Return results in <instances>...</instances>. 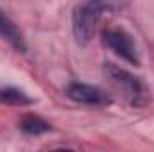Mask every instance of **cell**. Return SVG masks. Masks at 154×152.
<instances>
[{"label":"cell","instance_id":"1","mask_svg":"<svg viewBox=\"0 0 154 152\" xmlns=\"http://www.w3.org/2000/svg\"><path fill=\"white\" fill-rule=\"evenodd\" d=\"M127 5V0H84L74 9L72 27L75 41L81 45L90 43L97 32V25L102 16L122 11Z\"/></svg>","mask_w":154,"mask_h":152},{"label":"cell","instance_id":"2","mask_svg":"<svg viewBox=\"0 0 154 152\" xmlns=\"http://www.w3.org/2000/svg\"><path fill=\"white\" fill-rule=\"evenodd\" d=\"M102 39H104V45L113 50L116 56H120L124 61L134 65V66H140V57H138V48H136V43L133 36L122 29V27H108L104 32H102Z\"/></svg>","mask_w":154,"mask_h":152},{"label":"cell","instance_id":"3","mask_svg":"<svg viewBox=\"0 0 154 152\" xmlns=\"http://www.w3.org/2000/svg\"><path fill=\"white\" fill-rule=\"evenodd\" d=\"M106 75L109 77V81L115 84L116 88L133 102V104H140L142 97L145 95V88L142 84V81L133 74H129L127 70L115 66V65H106L104 66Z\"/></svg>","mask_w":154,"mask_h":152},{"label":"cell","instance_id":"4","mask_svg":"<svg viewBox=\"0 0 154 152\" xmlns=\"http://www.w3.org/2000/svg\"><path fill=\"white\" fill-rule=\"evenodd\" d=\"M66 95L70 100L84 104V106H108L111 104L109 95L91 84H84V82H70L66 86Z\"/></svg>","mask_w":154,"mask_h":152},{"label":"cell","instance_id":"5","mask_svg":"<svg viewBox=\"0 0 154 152\" xmlns=\"http://www.w3.org/2000/svg\"><path fill=\"white\" fill-rule=\"evenodd\" d=\"M0 36L9 41V45L13 48H16L18 52H25L27 45H25V38L22 34V31L14 25V22L0 9Z\"/></svg>","mask_w":154,"mask_h":152},{"label":"cell","instance_id":"6","mask_svg":"<svg viewBox=\"0 0 154 152\" xmlns=\"http://www.w3.org/2000/svg\"><path fill=\"white\" fill-rule=\"evenodd\" d=\"M18 127H20L25 134H31V136H32V134L38 136V134H43V132L50 131L48 122H45L43 118H39L36 114H25V116H22L20 122H18Z\"/></svg>","mask_w":154,"mask_h":152},{"label":"cell","instance_id":"7","mask_svg":"<svg viewBox=\"0 0 154 152\" xmlns=\"http://www.w3.org/2000/svg\"><path fill=\"white\" fill-rule=\"evenodd\" d=\"M32 99L23 93L22 90L18 88H2L0 90V104H9V106H25V104H31Z\"/></svg>","mask_w":154,"mask_h":152}]
</instances>
